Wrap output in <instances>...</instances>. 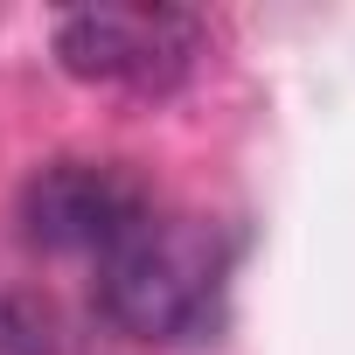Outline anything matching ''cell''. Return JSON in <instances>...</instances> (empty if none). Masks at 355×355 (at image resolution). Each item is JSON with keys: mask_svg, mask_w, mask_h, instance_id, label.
Here are the masks:
<instances>
[{"mask_svg": "<svg viewBox=\"0 0 355 355\" xmlns=\"http://www.w3.org/2000/svg\"><path fill=\"white\" fill-rule=\"evenodd\" d=\"M223 279H230L223 230L153 202L98 258V313L132 341H196L216 327Z\"/></svg>", "mask_w": 355, "mask_h": 355, "instance_id": "obj_1", "label": "cell"}, {"mask_svg": "<svg viewBox=\"0 0 355 355\" xmlns=\"http://www.w3.org/2000/svg\"><path fill=\"white\" fill-rule=\"evenodd\" d=\"M146 209L153 189L125 160H49L21 189V237L56 258H105Z\"/></svg>", "mask_w": 355, "mask_h": 355, "instance_id": "obj_3", "label": "cell"}, {"mask_svg": "<svg viewBox=\"0 0 355 355\" xmlns=\"http://www.w3.org/2000/svg\"><path fill=\"white\" fill-rule=\"evenodd\" d=\"M202 15L189 8H70L56 21V63L125 98H167L202 63Z\"/></svg>", "mask_w": 355, "mask_h": 355, "instance_id": "obj_2", "label": "cell"}]
</instances>
